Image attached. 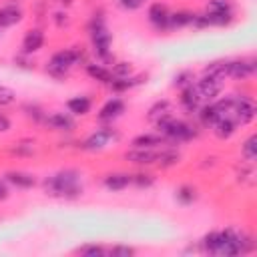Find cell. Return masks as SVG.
<instances>
[{"label":"cell","mask_w":257,"mask_h":257,"mask_svg":"<svg viewBox=\"0 0 257 257\" xmlns=\"http://www.w3.org/2000/svg\"><path fill=\"white\" fill-rule=\"evenodd\" d=\"M44 187L50 195H58V197H76L80 195V187H78V173L76 171H60L54 177L44 181Z\"/></svg>","instance_id":"cell-1"},{"label":"cell","mask_w":257,"mask_h":257,"mask_svg":"<svg viewBox=\"0 0 257 257\" xmlns=\"http://www.w3.org/2000/svg\"><path fill=\"white\" fill-rule=\"evenodd\" d=\"M157 124H159V131H161L167 139H171V141H187V139L193 137V128H191L187 122L177 120V118H173V116H167V118L159 120Z\"/></svg>","instance_id":"cell-2"},{"label":"cell","mask_w":257,"mask_h":257,"mask_svg":"<svg viewBox=\"0 0 257 257\" xmlns=\"http://www.w3.org/2000/svg\"><path fill=\"white\" fill-rule=\"evenodd\" d=\"M80 58V52L74 50V48H66V50H60L56 54H52L50 58V64H48V70L52 74H64L70 66H74Z\"/></svg>","instance_id":"cell-3"},{"label":"cell","mask_w":257,"mask_h":257,"mask_svg":"<svg viewBox=\"0 0 257 257\" xmlns=\"http://www.w3.org/2000/svg\"><path fill=\"white\" fill-rule=\"evenodd\" d=\"M92 44H94V50L98 56H108V50H110V32L106 30L104 22L98 18H94V26H92Z\"/></svg>","instance_id":"cell-4"},{"label":"cell","mask_w":257,"mask_h":257,"mask_svg":"<svg viewBox=\"0 0 257 257\" xmlns=\"http://www.w3.org/2000/svg\"><path fill=\"white\" fill-rule=\"evenodd\" d=\"M195 90H197V94H199L201 100H213V98H217V94L223 90V80L205 74V76L195 84Z\"/></svg>","instance_id":"cell-5"},{"label":"cell","mask_w":257,"mask_h":257,"mask_svg":"<svg viewBox=\"0 0 257 257\" xmlns=\"http://www.w3.org/2000/svg\"><path fill=\"white\" fill-rule=\"evenodd\" d=\"M243 237L241 235H237L235 231H231V229H227V231H223L221 233V247H219V255H239V253H243L245 251V247H243Z\"/></svg>","instance_id":"cell-6"},{"label":"cell","mask_w":257,"mask_h":257,"mask_svg":"<svg viewBox=\"0 0 257 257\" xmlns=\"http://www.w3.org/2000/svg\"><path fill=\"white\" fill-rule=\"evenodd\" d=\"M233 112H235V116L241 124H247L255 118V104L249 98H235Z\"/></svg>","instance_id":"cell-7"},{"label":"cell","mask_w":257,"mask_h":257,"mask_svg":"<svg viewBox=\"0 0 257 257\" xmlns=\"http://www.w3.org/2000/svg\"><path fill=\"white\" fill-rule=\"evenodd\" d=\"M255 72V66L245 60H229L227 62V76L229 78H247Z\"/></svg>","instance_id":"cell-8"},{"label":"cell","mask_w":257,"mask_h":257,"mask_svg":"<svg viewBox=\"0 0 257 257\" xmlns=\"http://www.w3.org/2000/svg\"><path fill=\"white\" fill-rule=\"evenodd\" d=\"M126 161L131 163H137V165H149V163H155L159 153L151 151V149H141V147H135L133 151H126Z\"/></svg>","instance_id":"cell-9"},{"label":"cell","mask_w":257,"mask_h":257,"mask_svg":"<svg viewBox=\"0 0 257 257\" xmlns=\"http://www.w3.org/2000/svg\"><path fill=\"white\" fill-rule=\"evenodd\" d=\"M169 10H167V6L165 4H161V2H155V4H151V8H149V20L157 26V28H167V24H169Z\"/></svg>","instance_id":"cell-10"},{"label":"cell","mask_w":257,"mask_h":257,"mask_svg":"<svg viewBox=\"0 0 257 257\" xmlns=\"http://www.w3.org/2000/svg\"><path fill=\"white\" fill-rule=\"evenodd\" d=\"M42 44H44V34H42V30L34 28V30L26 32V36L22 40V50L24 52H36L42 48Z\"/></svg>","instance_id":"cell-11"},{"label":"cell","mask_w":257,"mask_h":257,"mask_svg":"<svg viewBox=\"0 0 257 257\" xmlns=\"http://www.w3.org/2000/svg\"><path fill=\"white\" fill-rule=\"evenodd\" d=\"M122 112H124V102L120 98H110L100 110V120H114Z\"/></svg>","instance_id":"cell-12"},{"label":"cell","mask_w":257,"mask_h":257,"mask_svg":"<svg viewBox=\"0 0 257 257\" xmlns=\"http://www.w3.org/2000/svg\"><path fill=\"white\" fill-rule=\"evenodd\" d=\"M112 139V131H108V128H102V131H96V133H92L86 141H84V149H88V151H94V149H102L108 141Z\"/></svg>","instance_id":"cell-13"},{"label":"cell","mask_w":257,"mask_h":257,"mask_svg":"<svg viewBox=\"0 0 257 257\" xmlns=\"http://www.w3.org/2000/svg\"><path fill=\"white\" fill-rule=\"evenodd\" d=\"M235 120L233 118H229V116H221L215 124H213V131H215V135L219 137V139H229L233 133H235Z\"/></svg>","instance_id":"cell-14"},{"label":"cell","mask_w":257,"mask_h":257,"mask_svg":"<svg viewBox=\"0 0 257 257\" xmlns=\"http://www.w3.org/2000/svg\"><path fill=\"white\" fill-rule=\"evenodd\" d=\"M128 183H131V175L124 173H112L104 179V187L110 191H122L124 187H128Z\"/></svg>","instance_id":"cell-15"},{"label":"cell","mask_w":257,"mask_h":257,"mask_svg":"<svg viewBox=\"0 0 257 257\" xmlns=\"http://www.w3.org/2000/svg\"><path fill=\"white\" fill-rule=\"evenodd\" d=\"M20 18H22V12H20V8H16V6H4V8H0V26H12V24H16V22H20Z\"/></svg>","instance_id":"cell-16"},{"label":"cell","mask_w":257,"mask_h":257,"mask_svg":"<svg viewBox=\"0 0 257 257\" xmlns=\"http://www.w3.org/2000/svg\"><path fill=\"white\" fill-rule=\"evenodd\" d=\"M181 102H183V106H185L187 110H197V108H199L201 98H199V94H197V90H195L193 84L183 88V92H181Z\"/></svg>","instance_id":"cell-17"},{"label":"cell","mask_w":257,"mask_h":257,"mask_svg":"<svg viewBox=\"0 0 257 257\" xmlns=\"http://www.w3.org/2000/svg\"><path fill=\"white\" fill-rule=\"evenodd\" d=\"M46 122H48L52 128H58V131H70V128L74 126L72 118H70L68 114H64V112H54V114H50V116L46 118Z\"/></svg>","instance_id":"cell-18"},{"label":"cell","mask_w":257,"mask_h":257,"mask_svg":"<svg viewBox=\"0 0 257 257\" xmlns=\"http://www.w3.org/2000/svg\"><path fill=\"white\" fill-rule=\"evenodd\" d=\"M159 145H163V137L151 135V133H145V135H139L133 139V147H141V149H153Z\"/></svg>","instance_id":"cell-19"},{"label":"cell","mask_w":257,"mask_h":257,"mask_svg":"<svg viewBox=\"0 0 257 257\" xmlns=\"http://www.w3.org/2000/svg\"><path fill=\"white\" fill-rule=\"evenodd\" d=\"M66 106L72 114H86L92 104H90V98H86V96H74L66 102Z\"/></svg>","instance_id":"cell-20"},{"label":"cell","mask_w":257,"mask_h":257,"mask_svg":"<svg viewBox=\"0 0 257 257\" xmlns=\"http://www.w3.org/2000/svg\"><path fill=\"white\" fill-rule=\"evenodd\" d=\"M6 179H8L12 185L22 187V189H28V187L34 185V177H32L30 173H22V171H12V173L6 175Z\"/></svg>","instance_id":"cell-21"},{"label":"cell","mask_w":257,"mask_h":257,"mask_svg":"<svg viewBox=\"0 0 257 257\" xmlns=\"http://www.w3.org/2000/svg\"><path fill=\"white\" fill-rule=\"evenodd\" d=\"M195 20V14L193 12H187V10H181V12H173L169 14V24L167 26H173V28H179V26H187Z\"/></svg>","instance_id":"cell-22"},{"label":"cell","mask_w":257,"mask_h":257,"mask_svg":"<svg viewBox=\"0 0 257 257\" xmlns=\"http://www.w3.org/2000/svg\"><path fill=\"white\" fill-rule=\"evenodd\" d=\"M86 72H88L90 78L100 80V82H108V84H110V80H112V72H110L108 68L100 66V64H88V66H86Z\"/></svg>","instance_id":"cell-23"},{"label":"cell","mask_w":257,"mask_h":257,"mask_svg":"<svg viewBox=\"0 0 257 257\" xmlns=\"http://www.w3.org/2000/svg\"><path fill=\"white\" fill-rule=\"evenodd\" d=\"M169 112H171V104H169V100H161V102H157V104L149 110V120L159 122V120H163V118L171 116Z\"/></svg>","instance_id":"cell-24"},{"label":"cell","mask_w":257,"mask_h":257,"mask_svg":"<svg viewBox=\"0 0 257 257\" xmlns=\"http://www.w3.org/2000/svg\"><path fill=\"white\" fill-rule=\"evenodd\" d=\"M199 116H201V120H203L205 124H211V126H213V124H215L223 114L219 112V108H217L215 104H207V106H203V108H201Z\"/></svg>","instance_id":"cell-25"},{"label":"cell","mask_w":257,"mask_h":257,"mask_svg":"<svg viewBox=\"0 0 257 257\" xmlns=\"http://www.w3.org/2000/svg\"><path fill=\"white\" fill-rule=\"evenodd\" d=\"M207 14H233L231 2L229 0H209Z\"/></svg>","instance_id":"cell-26"},{"label":"cell","mask_w":257,"mask_h":257,"mask_svg":"<svg viewBox=\"0 0 257 257\" xmlns=\"http://www.w3.org/2000/svg\"><path fill=\"white\" fill-rule=\"evenodd\" d=\"M243 157L247 161H255V157H257V137L255 135L245 141V145H243Z\"/></svg>","instance_id":"cell-27"},{"label":"cell","mask_w":257,"mask_h":257,"mask_svg":"<svg viewBox=\"0 0 257 257\" xmlns=\"http://www.w3.org/2000/svg\"><path fill=\"white\" fill-rule=\"evenodd\" d=\"M203 245H205V249H207V251H211V253H217V251H219V247H221V233H217V231L209 233V235L205 237Z\"/></svg>","instance_id":"cell-28"},{"label":"cell","mask_w":257,"mask_h":257,"mask_svg":"<svg viewBox=\"0 0 257 257\" xmlns=\"http://www.w3.org/2000/svg\"><path fill=\"white\" fill-rule=\"evenodd\" d=\"M112 78L116 76V78H128V74L133 72V66L128 64V62H118V64H114L112 66Z\"/></svg>","instance_id":"cell-29"},{"label":"cell","mask_w":257,"mask_h":257,"mask_svg":"<svg viewBox=\"0 0 257 257\" xmlns=\"http://www.w3.org/2000/svg\"><path fill=\"white\" fill-rule=\"evenodd\" d=\"M177 197H179L181 203L189 205V203H193V199H195V189H191V187H181L179 193H177Z\"/></svg>","instance_id":"cell-30"},{"label":"cell","mask_w":257,"mask_h":257,"mask_svg":"<svg viewBox=\"0 0 257 257\" xmlns=\"http://www.w3.org/2000/svg\"><path fill=\"white\" fill-rule=\"evenodd\" d=\"M14 98H16V94H14L12 88H8V86H0V104H2V106L12 104Z\"/></svg>","instance_id":"cell-31"},{"label":"cell","mask_w":257,"mask_h":257,"mask_svg":"<svg viewBox=\"0 0 257 257\" xmlns=\"http://www.w3.org/2000/svg\"><path fill=\"white\" fill-rule=\"evenodd\" d=\"M80 253L86 255V257H102L104 255V249L100 245H86V247L80 249Z\"/></svg>","instance_id":"cell-32"},{"label":"cell","mask_w":257,"mask_h":257,"mask_svg":"<svg viewBox=\"0 0 257 257\" xmlns=\"http://www.w3.org/2000/svg\"><path fill=\"white\" fill-rule=\"evenodd\" d=\"M131 183H135L137 187H149V185H153V177H151V175H143V173H139V175L131 177Z\"/></svg>","instance_id":"cell-33"},{"label":"cell","mask_w":257,"mask_h":257,"mask_svg":"<svg viewBox=\"0 0 257 257\" xmlns=\"http://www.w3.org/2000/svg\"><path fill=\"white\" fill-rule=\"evenodd\" d=\"M112 255L114 257H128V255H133V249L131 247H114Z\"/></svg>","instance_id":"cell-34"},{"label":"cell","mask_w":257,"mask_h":257,"mask_svg":"<svg viewBox=\"0 0 257 257\" xmlns=\"http://www.w3.org/2000/svg\"><path fill=\"white\" fill-rule=\"evenodd\" d=\"M141 4H143L141 0H120V6L126 8V10H135V8H139Z\"/></svg>","instance_id":"cell-35"},{"label":"cell","mask_w":257,"mask_h":257,"mask_svg":"<svg viewBox=\"0 0 257 257\" xmlns=\"http://www.w3.org/2000/svg\"><path fill=\"white\" fill-rule=\"evenodd\" d=\"M10 128V120L4 116V114H0V133H4V131H8Z\"/></svg>","instance_id":"cell-36"},{"label":"cell","mask_w":257,"mask_h":257,"mask_svg":"<svg viewBox=\"0 0 257 257\" xmlns=\"http://www.w3.org/2000/svg\"><path fill=\"white\" fill-rule=\"evenodd\" d=\"M6 193H8V191H6V187L0 183V199H4V197H6Z\"/></svg>","instance_id":"cell-37"},{"label":"cell","mask_w":257,"mask_h":257,"mask_svg":"<svg viewBox=\"0 0 257 257\" xmlns=\"http://www.w3.org/2000/svg\"><path fill=\"white\" fill-rule=\"evenodd\" d=\"M141 2H143V0H141Z\"/></svg>","instance_id":"cell-38"}]
</instances>
